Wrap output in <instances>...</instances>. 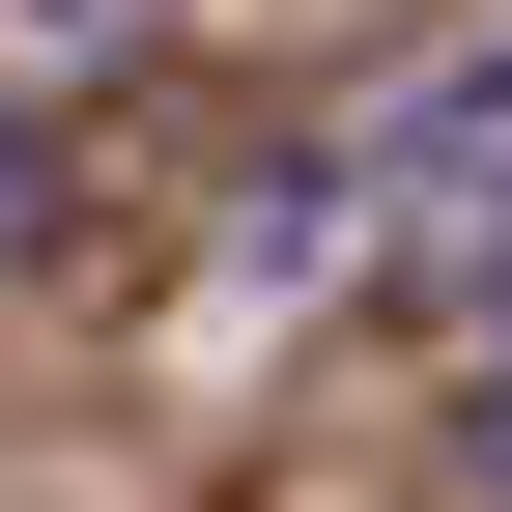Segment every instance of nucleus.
I'll use <instances>...</instances> for the list:
<instances>
[{"instance_id": "f257e3e1", "label": "nucleus", "mask_w": 512, "mask_h": 512, "mask_svg": "<svg viewBox=\"0 0 512 512\" xmlns=\"http://www.w3.org/2000/svg\"><path fill=\"white\" fill-rule=\"evenodd\" d=\"M342 228H399V256H456V285H512V29H456V57L342 143Z\"/></svg>"}, {"instance_id": "f03ea898", "label": "nucleus", "mask_w": 512, "mask_h": 512, "mask_svg": "<svg viewBox=\"0 0 512 512\" xmlns=\"http://www.w3.org/2000/svg\"><path fill=\"white\" fill-rule=\"evenodd\" d=\"M29 228H57V143H29V114H0V285H29Z\"/></svg>"}]
</instances>
